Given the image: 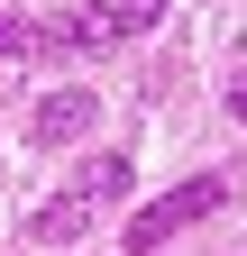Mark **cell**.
I'll return each mask as SVG.
<instances>
[{
	"mask_svg": "<svg viewBox=\"0 0 247 256\" xmlns=\"http://www.w3.org/2000/svg\"><path fill=\"white\" fill-rule=\"evenodd\" d=\"M229 192H238V174H192V183H174V192H156L146 210H128V256H156L165 238H183V229H202L210 210H229Z\"/></svg>",
	"mask_w": 247,
	"mask_h": 256,
	"instance_id": "obj_1",
	"label": "cell"
},
{
	"mask_svg": "<svg viewBox=\"0 0 247 256\" xmlns=\"http://www.w3.org/2000/svg\"><path fill=\"white\" fill-rule=\"evenodd\" d=\"M92 119H101V101H92L82 82H64V92H46V101L28 110V138L37 146H74V138H92Z\"/></svg>",
	"mask_w": 247,
	"mask_h": 256,
	"instance_id": "obj_2",
	"label": "cell"
},
{
	"mask_svg": "<svg viewBox=\"0 0 247 256\" xmlns=\"http://www.w3.org/2000/svg\"><path fill=\"white\" fill-rule=\"evenodd\" d=\"M92 220H101V210H92V192H82V183H64L55 202L28 210V238H37V247H74V238H92Z\"/></svg>",
	"mask_w": 247,
	"mask_h": 256,
	"instance_id": "obj_3",
	"label": "cell"
},
{
	"mask_svg": "<svg viewBox=\"0 0 247 256\" xmlns=\"http://www.w3.org/2000/svg\"><path fill=\"white\" fill-rule=\"evenodd\" d=\"M37 46H46V55H110V46H119V18H110V10H64L55 28H37Z\"/></svg>",
	"mask_w": 247,
	"mask_h": 256,
	"instance_id": "obj_4",
	"label": "cell"
},
{
	"mask_svg": "<svg viewBox=\"0 0 247 256\" xmlns=\"http://www.w3.org/2000/svg\"><path fill=\"white\" fill-rule=\"evenodd\" d=\"M74 183L92 192V210H119V202H128V183H138V174H128V156H92V165H82Z\"/></svg>",
	"mask_w": 247,
	"mask_h": 256,
	"instance_id": "obj_5",
	"label": "cell"
},
{
	"mask_svg": "<svg viewBox=\"0 0 247 256\" xmlns=\"http://www.w3.org/2000/svg\"><path fill=\"white\" fill-rule=\"evenodd\" d=\"M174 0H110V18H119V37H156Z\"/></svg>",
	"mask_w": 247,
	"mask_h": 256,
	"instance_id": "obj_6",
	"label": "cell"
},
{
	"mask_svg": "<svg viewBox=\"0 0 247 256\" xmlns=\"http://www.w3.org/2000/svg\"><path fill=\"white\" fill-rule=\"evenodd\" d=\"M28 55H46L37 28H28V18H0V64H28Z\"/></svg>",
	"mask_w": 247,
	"mask_h": 256,
	"instance_id": "obj_7",
	"label": "cell"
},
{
	"mask_svg": "<svg viewBox=\"0 0 247 256\" xmlns=\"http://www.w3.org/2000/svg\"><path fill=\"white\" fill-rule=\"evenodd\" d=\"M229 119H247V74H229Z\"/></svg>",
	"mask_w": 247,
	"mask_h": 256,
	"instance_id": "obj_8",
	"label": "cell"
}]
</instances>
